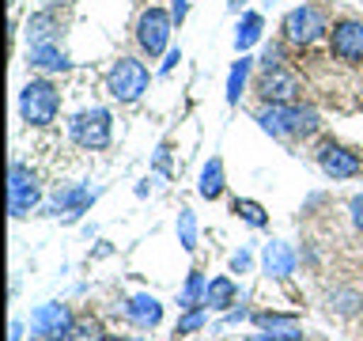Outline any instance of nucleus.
I'll use <instances>...</instances> for the list:
<instances>
[{
  "mask_svg": "<svg viewBox=\"0 0 363 341\" xmlns=\"http://www.w3.org/2000/svg\"><path fill=\"white\" fill-rule=\"evenodd\" d=\"M257 125L280 141H303V136L318 133L322 118H318V110L299 107V102H265L257 110Z\"/></svg>",
  "mask_w": 363,
  "mask_h": 341,
  "instance_id": "obj_1",
  "label": "nucleus"
},
{
  "mask_svg": "<svg viewBox=\"0 0 363 341\" xmlns=\"http://www.w3.org/2000/svg\"><path fill=\"white\" fill-rule=\"evenodd\" d=\"M19 114L27 125H53L57 114H61V91H57L50 80H30L27 87L19 91Z\"/></svg>",
  "mask_w": 363,
  "mask_h": 341,
  "instance_id": "obj_2",
  "label": "nucleus"
},
{
  "mask_svg": "<svg viewBox=\"0 0 363 341\" xmlns=\"http://www.w3.org/2000/svg\"><path fill=\"white\" fill-rule=\"evenodd\" d=\"M147 80H152V72H147L144 61H136V57H118L106 72V91L118 102H136L147 91Z\"/></svg>",
  "mask_w": 363,
  "mask_h": 341,
  "instance_id": "obj_3",
  "label": "nucleus"
},
{
  "mask_svg": "<svg viewBox=\"0 0 363 341\" xmlns=\"http://www.w3.org/2000/svg\"><path fill=\"white\" fill-rule=\"evenodd\" d=\"M68 136L87 148V152H102V148H110V136H113V118L110 110L102 107H91V110H79L72 121H68Z\"/></svg>",
  "mask_w": 363,
  "mask_h": 341,
  "instance_id": "obj_4",
  "label": "nucleus"
},
{
  "mask_svg": "<svg viewBox=\"0 0 363 341\" xmlns=\"http://www.w3.org/2000/svg\"><path fill=\"white\" fill-rule=\"evenodd\" d=\"M76 330V315L65 303H38L30 311V337L34 341H68Z\"/></svg>",
  "mask_w": 363,
  "mask_h": 341,
  "instance_id": "obj_5",
  "label": "nucleus"
},
{
  "mask_svg": "<svg viewBox=\"0 0 363 341\" xmlns=\"http://www.w3.org/2000/svg\"><path fill=\"white\" fill-rule=\"evenodd\" d=\"M42 205V182L27 163H11L8 170V209L16 220H23L27 212H34Z\"/></svg>",
  "mask_w": 363,
  "mask_h": 341,
  "instance_id": "obj_6",
  "label": "nucleus"
},
{
  "mask_svg": "<svg viewBox=\"0 0 363 341\" xmlns=\"http://www.w3.org/2000/svg\"><path fill=\"white\" fill-rule=\"evenodd\" d=\"M325 31H329V23H325V11L318 4H299L284 16V38L291 45H314Z\"/></svg>",
  "mask_w": 363,
  "mask_h": 341,
  "instance_id": "obj_7",
  "label": "nucleus"
},
{
  "mask_svg": "<svg viewBox=\"0 0 363 341\" xmlns=\"http://www.w3.org/2000/svg\"><path fill=\"white\" fill-rule=\"evenodd\" d=\"M170 31H174V16H167L163 8H144L140 19H136V42H140V50L147 57L167 53Z\"/></svg>",
  "mask_w": 363,
  "mask_h": 341,
  "instance_id": "obj_8",
  "label": "nucleus"
},
{
  "mask_svg": "<svg viewBox=\"0 0 363 341\" xmlns=\"http://www.w3.org/2000/svg\"><path fill=\"white\" fill-rule=\"evenodd\" d=\"M314 159H318V167L325 170L333 182H345V178H356L359 170H363V159L359 152H352V148L345 144H337V141H322L314 148Z\"/></svg>",
  "mask_w": 363,
  "mask_h": 341,
  "instance_id": "obj_9",
  "label": "nucleus"
},
{
  "mask_svg": "<svg viewBox=\"0 0 363 341\" xmlns=\"http://www.w3.org/2000/svg\"><path fill=\"white\" fill-rule=\"evenodd\" d=\"M329 53L345 65L363 61V19H337L329 31Z\"/></svg>",
  "mask_w": 363,
  "mask_h": 341,
  "instance_id": "obj_10",
  "label": "nucleus"
},
{
  "mask_svg": "<svg viewBox=\"0 0 363 341\" xmlns=\"http://www.w3.org/2000/svg\"><path fill=\"white\" fill-rule=\"evenodd\" d=\"M299 76L288 72V68H269V72H261L257 80V95L265 102H295L299 99Z\"/></svg>",
  "mask_w": 363,
  "mask_h": 341,
  "instance_id": "obj_11",
  "label": "nucleus"
},
{
  "mask_svg": "<svg viewBox=\"0 0 363 341\" xmlns=\"http://www.w3.org/2000/svg\"><path fill=\"white\" fill-rule=\"evenodd\" d=\"M95 193L99 190H91V186H65V190H57L50 205H45V212L50 216H61L65 212V220H79V216L87 212V205L95 201Z\"/></svg>",
  "mask_w": 363,
  "mask_h": 341,
  "instance_id": "obj_12",
  "label": "nucleus"
},
{
  "mask_svg": "<svg viewBox=\"0 0 363 341\" xmlns=\"http://www.w3.org/2000/svg\"><path fill=\"white\" fill-rule=\"evenodd\" d=\"M295 250L288 243H280V239H272V243H265V250H261V273H265L269 281H288L295 273Z\"/></svg>",
  "mask_w": 363,
  "mask_h": 341,
  "instance_id": "obj_13",
  "label": "nucleus"
},
{
  "mask_svg": "<svg viewBox=\"0 0 363 341\" xmlns=\"http://www.w3.org/2000/svg\"><path fill=\"white\" fill-rule=\"evenodd\" d=\"M125 318H129L136 330H155L163 323V303H159L152 292H136L125 300Z\"/></svg>",
  "mask_w": 363,
  "mask_h": 341,
  "instance_id": "obj_14",
  "label": "nucleus"
},
{
  "mask_svg": "<svg viewBox=\"0 0 363 341\" xmlns=\"http://www.w3.org/2000/svg\"><path fill=\"white\" fill-rule=\"evenodd\" d=\"M27 65H30V68H42V72H65V68H72L68 53L61 50V42L27 45Z\"/></svg>",
  "mask_w": 363,
  "mask_h": 341,
  "instance_id": "obj_15",
  "label": "nucleus"
},
{
  "mask_svg": "<svg viewBox=\"0 0 363 341\" xmlns=\"http://www.w3.org/2000/svg\"><path fill=\"white\" fill-rule=\"evenodd\" d=\"M57 31H61V19H57L53 8L34 11L27 19V45H42V42H57Z\"/></svg>",
  "mask_w": 363,
  "mask_h": 341,
  "instance_id": "obj_16",
  "label": "nucleus"
},
{
  "mask_svg": "<svg viewBox=\"0 0 363 341\" xmlns=\"http://www.w3.org/2000/svg\"><path fill=\"white\" fill-rule=\"evenodd\" d=\"M238 300V284L231 277H212L208 281V292H204V307L208 311H227Z\"/></svg>",
  "mask_w": 363,
  "mask_h": 341,
  "instance_id": "obj_17",
  "label": "nucleus"
},
{
  "mask_svg": "<svg viewBox=\"0 0 363 341\" xmlns=\"http://www.w3.org/2000/svg\"><path fill=\"white\" fill-rule=\"evenodd\" d=\"M223 186H227V182H223V159H220V156H212L208 163L201 167V186H197V190H201V197L216 201V197L223 193Z\"/></svg>",
  "mask_w": 363,
  "mask_h": 341,
  "instance_id": "obj_18",
  "label": "nucleus"
},
{
  "mask_svg": "<svg viewBox=\"0 0 363 341\" xmlns=\"http://www.w3.org/2000/svg\"><path fill=\"white\" fill-rule=\"evenodd\" d=\"M261 31H265V19H261L257 11H246V16L238 19V27H235V50L246 53L250 45L261 38Z\"/></svg>",
  "mask_w": 363,
  "mask_h": 341,
  "instance_id": "obj_19",
  "label": "nucleus"
},
{
  "mask_svg": "<svg viewBox=\"0 0 363 341\" xmlns=\"http://www.w3.org/2000/svg\"><path fill=\"white\" fill-rule=\"evenodd\" d=\"M204 292H208V281H204L201 269H193L189 277H186V284H182V292H178V307H182V311L201 307L204 303Z\"/></svg>",
  "mask_w": 363,
  "mask_h": 341,
  "instance_id": "obj_20",
  "label": "nucleus"
},
{
  "mask_svg": "<svg viewBox=\"0 0 363 341\" xmlns=\"http://www.w3.org/2000/svg\"><path fill=\"white\" fill-rule=\"evenodd\" d=\"M250 68H254V61L242 53V57L235 61L231 76H227V102H238V99H242V87H246V80H250Z\"/></svg>",
  "mask_w": 363,
  "mask_h": 341,
  "instance_id": "obj_21",
  "label": "nucleus"
},
{
  "mask_svg": "<svg viewBox=\"0 0 363 341\" xmlns=\"http://www.w3.org/2000/svg\"><path fill=\"white\" fill-rule=\"evenodd\" d=\"M231 212L238 216V220H246L250 227H265L269 224V212L261 209L257 201H250V197H235L231 201Z\"/></svg>",
  "mask_w": 363,
  "mask_h": 341,
  "instance_id": "obj_22",
  "label": "nucleus"
},
{
  "mask_svg": "<svg viewBox=\"0 0 363 341\" xmlns=\"http://www.w3.org/2000/svg\"><path fill=\"white\" fill-rule=\"evenodd\" d=\"M178 243H182L186 254L197 250V216H193V209H182L178 212Z\"/></svg>",
  "mask_w": 363,
  "mask_h": 341,
  "instance_id": "obj_23",
  "label": "nucleus"
},
{
  "mask_svg": "<svg viewBox=\"0 0 363 341\" xmlns=\"http://www.w3.org/2000/svg\"><path fill=\"white\" fill-rule=\"evenodd\" d=\"M204 323H208V307H193V311H182L174 334H178V337H189V334H197V330H204Z\"/></svg>",
  "mask_w": 363,
  "mask_h": 341,
  "instance_id": "obj_24",
  "label": "nucleus"
},
{
  "mask_svg": "<svg viewBox=\"0 0 363 341\" xmlns=\"http://www.w3.org/2000/svg\"><path fill=\"white\" fill-rule=\"evenodd\" d=\"M329 307L340 315H356L359 311V292H352V288H337V292H329Z\"/></svg>",
  "mask_w": 363,
  "mask_h": 341,
  "instance_id": "obj_25",
  "label": "nucleus"
},
{
  "mask_svg": "<svg viewBox=\"0 0 363 341\" xmlns=\"http://www.w3.org/2000/svg\"><path fill=\"white\" fill-rule=\"evenodd\" d=\"M254 323L261 330H288V326H299V318L295 315H277V311H261V315H254Z\"/></svg>",
  "mask_w": 363,
  "mask_h": 341,
  "instance_id": "obj_26",
  "label": "nucleus"
},
{
  "mask_svg": "<svg viewBox=\"0 0 363 341\" xmlns=\"http://www.w3.org/2000/svg\"><path fill=\"white\" fill-rule=\"evenodd\" d=\"M246 341H303V330H299V326H288V330H261V334H250Z\"/></svg>",
  "mask_w": 363,
  "mask_h": 341,
  "instance_id": "obj_27",
  "label": "nucleus"
},
{
  "mask_svg": "<svg viewBox=\"0 0 363 341\" xmlns=\"http://www.w3.org/2000/svg\"><path fill=\"white\" fill-rule=\"evenodd\" d=\"M261 68H265V72H269V68H284V45L280 42L265 45V53H261Z\"/></svg>",
  "mask_w": 363,
  "mask_h": 341,
  "instance_id": "obj_28",
  "label": "nucleus"
},
{
  "mask_svg": "<svg viewBox=\"0 0 363 341\" xmlns=\"http://www.w3.org/2000/svg\"><path fill=\"white\" fill-rule=\"evenodd\" d=\"M68 341H106V337H102L99 323H79V326L72 330V337H68Z\"/></svg>",
  "mask_w": 363,
  "mask_h": 341,
  "instance_id": "obj_29",
  "label": "nucleus"
},
{
  "mask_svg": "<svg viewBox=\"0 0 363 341\" xmlns=\"http://www.w3.org/2000/svg\"><path fill=\"white\" fill-rule=\"evenodd\" d=\"M250 261H254V254H250L246 247H242V250H235V254H231V273H246V269H250Z\"/></svg>",
  "mask_w": 363,
  "mask_h": 341,
  "instance_id": "obj_30",
  "label": "nucleus"
},
{
  "mask_svg": "<svg viewBox=\"0 0 363 341\" xmlns=\"http://www.w3.org/2000/svg\"><path fill=\"white\" fill-rule=\"evenodd\" d=\"M155 167H159V175H163V178L170 175V148H167V144L155 148Z\"/></svg>",
  "mask_w": 363,
  "mask_h": 341,
  "instance_id": "obj_31",
  "label": "nucleus"
},
{
  "mask_svg": "<svg viewBox=\"0 0 363 341\" xmlns=\"http://www.w3.org/2000/svg\"><path fill=\"white\" fill-rule=\"evenodd\" d=\"M348 212H352V224L363 232V193H356V197L348 201Z\"/></svg>",
  "mask_w": 363,
  "mask_h": 341,
  "instance_id": "obj_32",
  "label": "nucleus"
},
{
  "mask_svg": "<svg viewBox=\"0 0 363 341\" xmlns=\"http://www.w3.org/2000/svg\"><path fill=\"white\" fill-rule=\"evenodd\" d=\"M186 11H189V0H174V8H170V16H174V27L182 19H186Z\"/></svg>",
  "mask_w": 363,
  "mask_h": 341,
  "instance_id": "obj_33",
  "label": "nucleus"
},
{
  "mask_svg": "<svg viewBox=\"0 0 363 341\" xmlns=\"http://www.w3.org/2000/svg\"><path fill=\"white\" fill-rule=\"evenodd\" d=\"M11 334H8V341H23V323H19V318H11Z\"/></svg>",
  "mask_w": 363,
  "mask_h": 341,
  "instance_id": "obj_34",
  "label": "nucleus"
},
{
  "mask_svg": "<svg viewBox=\"0 0 363 341\" xmlns=\"http://www.w3.org/2000/svg\"><path fill=\"white\" fill-rule=\"evenodd\" d=\"M178 61H182V50H170V53H167V61H163V72H170V68H174Z\"/></svg>",
  "mask_w": 363,
  "mask_h": 341,
  "instance_id": "obj_35",
  "label": "nucleus"
},
{
  "mask_svg": "<svg viewBox=\"0 0 363 341\" xmlns=\"http://www.w3.org/2000/svg\"><path fill=\"white\" fill-rule=\"evenodd\" d=\"M242 4H246V0H231V8H235V11H238V8H242Z\"/></svg>",
  "mask_w": 363,
  "mask_h": 341,
  "instance_id": "obj_36",
  "label": "nucleus"
},
{
  "mask_svg": "<svg viewBox=\"0 0 363 341\" xmlns=\"http://www.w3.org/2000/svg\"><path fill=\"white\" fill-rule=\"evenodd\" d=\"M113 341H140V337H113Z\"/></svg>",
  "mask_w": 363,
  "mask_h": 341,
  "instance_id": "obj_37",
  "label": "nucleus"
}]
</instances>
